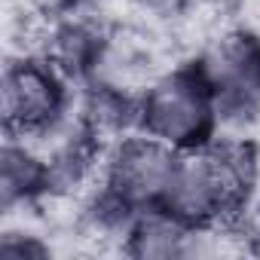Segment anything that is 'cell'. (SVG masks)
<instances>
[{"label": "cell", "instance_id": "obj_1", "mask_svg": "<svg viewBox=\"0 0 260 260\" xmlns=\"http://www.w3.org/2000/svg\"><path fill=\"white\" fill-rule=\"evenodd\" d=\"M251 153L239 144L178 156L162 205L178 220H211L239 202L251 184Z\"/></svg>", "mask_w": 260, "mask_h": 260}, {"label": "cell", "instance_id": "obj_2", "mask_svg": "<svg viewBox=\"0 0 260 260\" xmlns=\"http://www.w3.org/2000/svg\"><path fill=\"white\" fill-rule=\"evenodd\" d=\"M208 92L211 89L205 86V80H193L187 74L156 80L144 101V122L150 135L172 147L199 141L211 125Z\"/></svg>", "mask_w": 260, "mask_h": 260}, {"label": "cell", "instance_id": "obj_3", "mask_svg": "<svg viewBox=\"0 0 260 260\" xmlns=\"http://www.w3.org/2000/svg\"><path fill=\"white\" fill-rule=\"evenodd\" d=\"M64 104L61 80L52 68L22 58L4 74V119L10 132L31 135L55 125Z\"/></svg>", "mask_w": 260, "mask_h": 260}, {"label": "cell", "instance_id": "obj_4", "mask_svg": "<svg viewBox=\"0 0 260 260\" xmlns=\"http://www.w3.org/2000/svg\"><path fill=\"white\" fill-rule=\"evenodd\" d=\"M175 166L178 156L172 153V144L159 138L125 141L107 162V184L125 205L162 202Z\"/></svg>", "mask_w": 260, "mask_h": 260}, {"label": "cell", "instance_id": "obj_5", "mask_svg": "<svg viewBox=\"0 0 260 260\" xmlns=\"http://www.w3.org/2000/svg\"><path fill=\"white\" fill-rule=\"evenodd\" d=\"M202 80L230 104H251L260 95V46L245 34L217 37L202 58Z\"/></svg>", "mask_w": 260, "mask_h": 260}, {"label": "cell", "instance_id": "obj_6", "mask_svg": "<svg viewBox=\"0 0 260 260\" xmlns=\"http://www.w3.org/2000/svg\"><path fill=\"white\" fill-rule=\"evenodd\" d=\"M43 181V162L34 156L25 144H7L4 150V175H0V187H4V205L10 208L13 202L25 199L37 184Z\"/></svg>", "mask_w": 260, "mask_h": 260}, {"label": "cell", "instance_id": "obj_7", "mask_svg": "<svg viewBox=\"0 0 260 260\" xmlns=\"http://www.w3.org/2000/svg\"><path fill=\"white\" fill-rule=\"evenodd\" d=\"M184 220H178L175 214L172 217H150L144 220L135 236H132V245L138 254L144 257H172V254H184L187 251V233L181 226Z\"/></svg>", "mask_w": 260, "mask_h": 260}]
</instances>
